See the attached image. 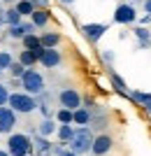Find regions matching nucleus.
I'll return each instance as SVG.
<instances>
[{
	"label": "nucleus",
	"instance_id": "nucleus-1",
	"mask_svg": "<svg viewBox=\"0 0 151 156\" xmlns=\"http://www.w3.org/2000/svg\"><path fill=\"white\" fill-rule=\"evenodd\" d=\"M7 154L9 156H30L33 154V140L26 133H12L7 137Z\"/></svg>",
	"mask_w": 151,
	"mask_h": 156
},
{
	"label": "nucleus",
	"instance_id": "nucleus-2",
	"mask_svg": "<svg viewBox=\"0 0 151 156\" xmlns=\"http://www.w3.org/2000/svg\"><path fill=\"white\" fill-rule=\"evenodd\" d=\"M93 133H91V128L88 126H84V128H74V133H72V140H70V151L72 154H77V156H81V154H88L91 151V144H93Z\"/></svg>",
	"mask_w": 151,
	"mask_h": 156
},
{
	"label": "nucleus",
	"instance_id": "nucleus-3",
	"mask_svg": "<svg viewBox=\"0 0 151 156\" xmlns=\"http://www.w3.org/2000/svg\"><path fill=\"white\" fill-rule=\"evenodd\" d=\"M7 107L14 112V114H30V112L37 110V100L28 93H9V100H7Z\"/></svg>",
	"mask_w": 151,
	"mask_h": 156
},
{
	"label": "nucleus",
	"instance_id": "nucleus-4",
	"mask_svg": "<svg viewBox=\"0 0 151 156\" xmlns=\"http://www.w3.org/2000/svg\"><path fill=\"white\" fill-rule=\"evenodd\" d=\"M19 82H21L23 93H28V96L35 98V96H42V93H44V77H42L37 70H33V68H28Z\"/></svg>",
	"mask_w": 151,
	"mask_h": 156
},
{
	"label": "nucleus",
	"instance_id": "nucleus-5",
	"mask_svg": "<svg viewBox=\"0 0 151 156\" xmlns=\"http://www.w3.org/2000/svg\"><path fill=\"white\" fill-rule=\"evenodd\" d=\"M58 100H60V107H63V110H70V112L81 107V96H79L77 89H63V91L58 93Z\"/></svg>",
	"mask_w": 151,
	"mask_h": 156
},
{
	"label": "nucleus",
	"instance_id": "nucleus-6",
	"mask_svg": "<svg viewBox=\"0 0 151 156\" xmlns=\"http://www.w3.org/2000/svg\"><path fill=\"white\" fill-rule=\"evenodd\" d=\"M14 126H16V114H14L9 107H0V133H5V135H12Z\"/></svg>",
	"mask_w": 151,
	"mask_h": 156
},
{
	"label": "nucleus",
	"instance_id": "nucleus-7",
	"mask_svg": "<svg viewBox=\"0 0 151 156\" xmlns=\"http://www.w3.org/2000/svg\"><path fill=\"white\" fill-rule=\"evenodd\" d=\"M114 21H116V23H132V21H137L135 7L132 5H118L116 12H114Z\"/></svg>",
	"mask_w": 151,
	"mask_h": 156
},
{
	"label": "nucleus",
	"instance_id": "nucleus-8",
	"mask_svg": "<svg viewBox=\"0 0 151 156\" xmlns=\"http://www.w3.org/2000/svg\"><path fill=\"white\" fill-rule=\"evenodd\" d=\"M81 33H84V37L88 40V42H98L107 33V26L105 23H84V26H81Z\"/></svg>",
	"mask_w": 151,
	"mask_h": 156
},
{
	"label": "nucleus",
	"instance_id": "nucleus-9",
	"mask_svg": "<svg viewBox=\"0 0 151 156\" xmlns=\"http://www.w3.org/2000/svg\"><path fill=\"white\" fill-rule=\"evenodd\" d=\"M112 144H114V142H112V137L102 133V135H95V137H93L91 151H93V154H95V156H105L107 151L112 149Z\"/></svg>",
	"mask_w": 151,
	"mask_h": 156
},
{
	"label": "nucleus",
	"instance_id": "nucleus-10",
	"mask_svg": "<svg viewBox=\"0 0 151 156\" xmlns=\"http://www.w3.org/2000/svg\"><path fill=\"white\" fill-rule=\"evenodd\" d=\"M39 63L44 65V68H58V65L63 63V56H60L58 49H42Z\"/></svg>",
	"mask_w": 151,
	"mask_h": 156
},
{
	"label": "nucleus",
	"instance_id": "nucleus-11",
	"mask_svg": "<svg viewBox=\"0 0 151 156\" xmlns=\"http://www.w3.org/2000/svg\"><path fill=\"white\" fill-rule=\"evenodd\" d=\"M30 140H33V151H37V156H49L51 154V142H49L46 137L35 135V137H30Z\"/></svg>",
	"mask_w": 151,
	"mask_h": 156
},
{
	"label": "nucleus",
	"instance_id": "nucleus-12",
	"mask_svg": "<svg viewBox=\"0 0 151 156\" xmlns=\"http://www.w3.org/2000/svg\"><path fill=\"white\" fill-rule=\"evenodd\" d=\"M72 124H77L79 128H84V126L91 124V112H88V107H79V110L72 112Z\"/></svg>",
	"mask_w": 151,
	"mask_h": 156
},
{
	"label": "nucleus",
	"instance_id": "nucleus-13",
	"mask_svg": "<svg viewBox=\"0 0 151 156\" xmlns=\"http://www.w3.org/2000/svg\"><path fill=\"white\" fill-rule=\"evenodd\" d=\"M58 42H60L58 33H44V35H39V44H42V49H56Z\"/></svg>",
	"mask_w": 151,
	"mask_h": 156
},
{
	"label": "nucleus",
	"instance_id": "nucleus-14",
	"mask_svg": "<svg viewBox=\"0 0 151 156\" xmlns=\"http://www.w3.org/2000/svg\"><path fill=\"white\" fill-rule=\"evenodd\" d=\"M128 96L135 100V103H139L142 107H144L146 112H151V93H142V91H128Z\"/></svg>",
	"mask_w": 151,
	"mask_h": 156
},
{
	"label": "nucleus",
	"instance_id": "nucleus-15",
	"mask_svg": "<svg viewBox=\"0 0 151 156\" xmlns=\"http://www.w3.org/2000/svg\"><path fill=\"white\" fill-rule=\"evenodd\" d=\"M30 23H33L35 28H44L46 23H49V14H46V9H35V12L30 14Z\"/></svg>",
	"mask_w": 151,
	"mask_h": 156
},
{
	"label": "nucleus",
	"instance_id": "nucleus-16",
	"mask_svg": "<svg viewBox=\"0 0 151 156\" xmlns=\"http://www.w3.org/2000/svg\"><path fill=\"white\" fill-rule=\"evenodd\" d=\"M2 23H7V28L9 26H19L21 23V16H19V12L16 9H5V14H2Z\"/></svg>",
	"mask_w": 151,
	"mask_h": 156
},
{
	"label": "nucleus",
	"instance_id": "nucleus-17",
	"mask_svg": "<svg viewBox=\"0 0 151 156\" xmlns=\"http://www.w3.org/2000/svg\"><path fill=\"white\" fill-rule=\"evenodd\" d=\"M14 9L19 12V16H30V14L35 12V7H33L30 0H19V2L14 5Z\"/></svg>",
	"mask_w": 151,
	"mask_h": 156
},
{
	"label": "nucleus",
	"instance_id": "nucleus-18",
	"mask_svg": "<svg viewBox=\"0 0 151 156\" xmlns=\"http://www.w3.org/2000/svg\"><path fill=\"white\" fill-rule=\"evenodd\" d=\"M132 33H135V37L139 40V47H149V44H151V33L146 30L144 26L135 28V30H132Z\"/></svg>",
	"mask_w": 151,
	"mask_h": 156
},
{
	"label": "nucleus",
	"instance_id": "nucleus-19",
	"mask_svg": "<svg viewBox=\"0 0 151 156\" xmlns=\"http://www.w3.org/2000/svg\"><path fill=\"white\" fill-rule=\"evenodd\" d=\"M58 126L53 124V119H42V124H39V135L42 137H49L51 133H56Z\"/></svg>",
	"mask_w": 151,
	"mask_h": 156
},
{
	"label": "nucleus",
	"instance_id": "nucleus-20",
	"mask_svg": "<svg viewBox=\"0 0 151 156\" xmlns=\"http://www.w3.org/2000/svg\"><path fill=\"white\" fill-rule=\"evenodd\" d=\"M19 63H21V65H23V68L28 70V68H33V65L37 63V58L33 56V51H28V49H23V51H21V56H19Z\"/></svg>",
	"mask_w": 151,
	"mask_h": 156
},
{
	"label": "nucleus",
	"instance_id": "nucleus-21",
	"mask_svg": "<svg viewBox=\"0 0 151 156\" xmlns=\"http://www.w3.org/2000/svg\"><path fill=\"white\" fill-rule=\"evenodd\" d=\"M56 121H58L60 126H70V124H72V112L60 107V110L56 112Z\"/></svg>",
	"mask_w": 151,
	"mask_h": 156
},
{
	"label": "nucleus",
	"instance_id": "nucleus-22",
	"mask_svg": "<svg viewBox=\"0 0 151 156\" xmlns=\"http://www.w3.org/2000/svg\"><path fill=\"white\" fill-rule=\"evenodd\" d=\"M23 47H26L28 51H35V49H39L42 44H39V37L33 33V35H26V37H23Z\"/></svg>",
	"mask_w": 151,
	"mask_h": 156
},
{
	"label": "nucleus",
	"instance_id": "nucleus-23",
	"mask_svg": "<svg viewBox=\"0 0 151 156\" xmlns=\"http://www.w3.org/2000/svg\"><path fill=\"white\" fill-rule=\"evenodd\" d=\"M56 133H58L60 142H70V140H72L74 128H72V126H58V128H56Z\"/></svg>",
	"mask_w": 151,
	"mask_h": 156
},
{
	"label": "nucleus",
	"instance_id": "nucleus-24",
	"mask_svg": "<svg viewBox=\"0 0 151 156\" xmlns=\"http://www.w3.org/2000/svg\"><path fill=\"white\" fill-rule=\"evenodd\" d=\"M12 63H14L12 54H9V51H0V72H7Z\"/></svg>",
	"mask_w": 151,
	"mask_h": 156
},
{
	"label": "nucleus",
	"instance_id": "nucleus-25",
	"mask_svg": "<svg viewBox=\"0 0 151 156\" xmlns=\"http://www.w3.org/2000/svg\"><path fill=\"white\" fill-rule=\"evenodd\" d=\"M109 77H112V84H114V89H118L121 93H128V86H125V82L121 77H118L114 70H109Z\"/></svg>",
	"mask_w": 151,
	"mask_h": 156
},
{
	"label": "nucleus",
	"instance_id": "nucleus-26",
	"mask_svg": "<svg viewBox=\"0 0 151 156\" xmlns=\"http://www.w3.org/2000/svg\"><path fill=\"white\" fill-rule=\"evenodd\" d=\"M7 72H9V75H12L14 79H21V77H23V72H26V68H23V65H21L19 61H14V63L9 65V70H7Z\"/></svg>",
	"mask_w": 151,
	"mask_h": 156
},
{
	"label": "nucleus",
	"instance_id": "nucleus-27",
	"mask_svg": "<svg viewBox=\"0 0 151 156\" xmlns=\"http://www.w3.org/2000/svg\"><path fill=\"white\" fill-rule=\"evenodd\" d=\"M7 100H9V89L5 84H0V107H5Z\"/></svg>",
	"mask_w": 151,
	"mask_h": 156
},
{
	"label": "nucleus",
	"instance_id": "nucleus-28",
	"mask_svg": "<svg viewBox=\"0 0 151 156\" xmlns=\"http://www.w3.org/2000/svg\"><path fill=\"white\" fill-rule=\"evenodd\" d=\"M53 151H56V156H77V154H72L70 149H63V147H56Z\"/></svg>",
	"mask_w": 151,
	"mask_h": 156
},
{
	"label": "nucleus",
	"instance_id": "nucleus-29",
	"mask_svg": "<svg viewBox=\"0 0 151 156\" xmlns=\"http://www.w3.org/2000/svg\"><path fill=\"white\" fill-rule=\"evenodd\" d=\"M30 2H33L35 9H44V7L49 5V0H30Z\"/></svg>",
	"mask_w": 151,
	"mask_h": 156
},
{
	"label": "nucleus",
	"instance_id": "nucleus-30",
	"mask_svg": "<svg viewBox=\"0 0 151 156\" xmlns=\"http://www.w3.org/2000/svg\"><path fill=\"white\" fill-rule=\"evenodd\" d=\"M102 58H105L107 63H112V61H114V54L109 51V49H105V51H102Z\"/></svg>",
	"mask_w": 151,
	"mask_h": 156
},
{
	"label": "nucleus",
	"instance_id": "nucleus-31",
	"mask_svg": "<svg viewBox=\"0 0 151 156\" xmlns=\"http://www.w3.org/2000/svg\"><path fill=\"white\" fill-rule=\"evenodd\" d=\"M146 23H151V14H146V16H142V26L146 28Z\"/></svg>",
	"mask_w": 151,
	"mask_h": 156
},
{
	"label": "nucleus",
	"instance_id": "nucleus-32",
	"mask_svg": "<svg viewBox=\"0 0 151 156\" xmlns=\"http://www.w3.org/2000/svg\"><path fill=\"white\" fill-rule=\"evenodd\" d=\"M144 12L151 14V0H144Z\"/></svg>",
	"mask_w": 151,
	"mask_h": 156
},
{
	"label": "nucleus",
	"instance_id": "nucleus-33",
	"mask_svg": "<svg viewBox=\"0 0 151 156\" xmlns=\"http://www.w3.org/2000/svg\"><path fill=\"white\" fill-rule=\"evenodd\" d=\"M60 2H63V5H72L74 0H60Z\"/></svg>",
	"mask_w": 151,
	"mask_h": 156
},
{
	"label": "nucleus",
	"instance_id": "nucleus-34",
	"mask_svg": "<svg viewBox=\"0 0 151 156\" xmlns=\"http://www.w3.org/2000/svg\"><path fill=\"white\" fill-rule=\"evenodd\" d=\"M0 156H9V154H7V151H5V149H0Z\"/></svg>",
	"mask_w": 151,
	"mask_h": 156
},
{
	"label": "nucleus",
	"instance_id": "nucleus-35",
	"mask_svg": "<svg viewBox=\"0 0 151 156\" xmlns=\"http://www.w3.org/2000/svg\"><path fill=\"white\" fill-rule=\"evenodd\" d=\"M2 14H5V9H2V7H0V21H2Z\"/></svg>",
	"mask_w": 151,
	"mask_h": 156
},
{
	"label": "nucleus",
	"instance_id": "nucleus-36",
	"mask_svg": "<svg viewBox=\"0 0 151 156\" xmlns=\"http://www.w3.org/2000/svg\"><path fill=\"white\" fill-rule=\"evenodd\" d=\"M2 2H12V0H2Z\"/></svg>",
	"mask_w": 151,
	"mask_h": 156
},
{
	"label": "nucleus",
	"instance_id": "nucleus-37",
	"mask_svg": "<svg viewBox=\"0 0 151 156\" xmlns=\"http://www.w3.org/2000/svg\"><path fill=\"white\" fill-rule=\"evenodd\" d=\"M0 26H2V21H0Z\"/></svg>",
	"mask_w": 151,
	"mask_h": 156
}]
</instances>
